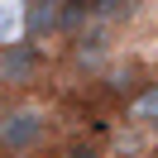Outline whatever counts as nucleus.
<instances>
[{
  "label": "nucleus",
  "instance_id": "nucleus-5",
  "mask_svg": "<svg viewBox=\"0 0 158 158\" xmlns=\"http://www.w3.org/2000/svg\"><path fill=\"white\" fill-rule=\"evenodd\" d=\"M77 67H96L101 58H106V43H101V34H91V39H77Z\"/></svg>",
  "mask_w": 158,
  "mask_h": 158
},
{
  "label": "nucleus",
  "instance_id": "nucleus-1",
  "mask_svg": "<svg viewBox=\"0 0 158 158\" xmlns=\"http://www.w3.org/2000/svg\"><path fill=\"white\" fill-rule=\"evenodd\" d=\"M48 115L39 106H5V125H0V148L5 158H34L48 144Z\"/></svg>",
  "mask_w": 158,
  "mask_h": 158
},
{
  "label": "nucleus",
  "instance_id": "nucleus-4",
  "mask_svg": "<svg viewBox=\"0 0 158 158\" xmlns=\"http://www.w3.org/2000/svg\"><path fill=\"white\" fill-rule=\"evenodd\" d=\"M129 115L144 125H158V81H144V91L129 101Z\"/></svg>",
  "mask_w": 158,
  "mask_h": 158
},
{
  "label": "nucleus",
  "instance_id": "nucleus-2",
  "mask_svg": "<svg viewBox=\"0 0 158 158\" xmlns=\"http://www.w3.org/2000/svg\"><path fill=\"white\" fill-rule=\"evenodd\" d=\"M0 72H5V86H29L34 72H39V48L34 43H5Z\"/></svg>",
  "mask_w": 158,
  "mask_h": 158
},
{
  "label": "nucleus",
  "instance_id": "nucleus-6",
  "mask_svg": "<svg viewBox=\"0 0 158 158\" xmlns=\"http://www.w3.org/2000/svg\"><path fill=\"white\" fill-rule=\"evenodd\" d=\"M62 158H101V148H96V144H72Z\"/></svg>",
  "mask_w": 158,
  "mask_h": 158
},
{
  "label": "nucleus",
  "instance_id": "nucleus-3",
  "mask_svg": "<svg viewBox=\"0 0 158 158\" xmlns=\"http://www.w3.org/2000/svg\"><path fill=\"white\" fill-rule=\"evenodd\" d=\"M62 15H67V0H29V10H24L29 39H48V34H62Z\"/></svg>",
  "mask_w": 158,
  "mask_h": 158
}]
</instances>
